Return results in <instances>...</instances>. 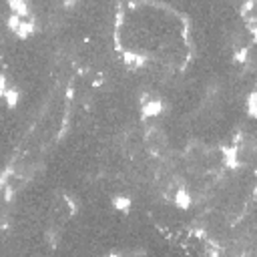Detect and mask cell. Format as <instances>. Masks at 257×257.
<instances>
[{
	"instance_id": "1",
	"label": "cell",
	"mask_w": 257,
	"mask_h": 257,
	"mask_svg": "<svg viewBox=\"0 0 257 257\" xmlns=\"http://www.w3.org/2000/svg\"><path fill=\"white\" fill-rule=\"evenodd\" d=\"M145 147L149 149V153H153L155 157H165L167 151H169V141H167V135L159 128V126H153L145 133Z\"/></svg>"
}]
</instances>
